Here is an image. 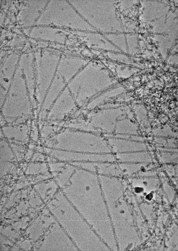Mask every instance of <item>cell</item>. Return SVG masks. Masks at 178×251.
Here are the masks:
<instances>
[{
  "label": "cell",
  "instance_id": "6",
  "mask_svg": "<svg viewBox=\"0 0 178 251\" xmlns=\"http://www.w3.org/2000/svg\"><path fill=\"white\" fill-rule=\"evenodd\" d=\"M45 157L43 155L39 153H36L32 159L33 162H43L45 160Z\"/></svg>",
  "mask_w": 178,
  "mask_h": 251
},
{
  "label": "cell",
  "instance_id": "1",
  "mask_svg": "<svg viewBox=\"0 0 178 251\" xmlns=\"http://www.w3.org/2000/svg\"><path fill=\"white\" fill-rule=\"evenodd\" d=\"M105 110L99 113L98 126L101 130L109 132L114 130L118 117V116H116V110Z\"/></svg>",
  "mask_w": 178,
  "mask_h": 251
},
{
  "label": "cell",
  "instance_id": "3",
  "mask_svg": "<svg viewBox=\"0 0 178 251\" xmlns=\"http://www.w3.org/2000/svg\"><path fill=\"white\" fill-rule=\"evenodd\" d=\"M34 188L39 194L47 195L57 193L60 189L56 181L53 179H48L37 184L34 185Z\"/></svg>",
  "mask_w": 178,
  "mask_h": 251
},
{
  "label": "cell",
  "instance_id": "4",
  "mask_svg": "<svg viewBox=\"0 0 178 251\" xmlns=\"http://www.w3.org/2000/svg\"><path fill=\"white\" fill-rule=\"evenodd\" d=\"M50 171L48 164L45 162H35L29 163L25 171L27 175L46 174Z\"/></svg>",
  "mask_w": 178,
  "mask_h": 251
},
{
  "label": "cell",
  "instance_id": "5",
  "mask_svg": "<svg viewBox=\"0 0 178 251\" xmlns=\"http://www.w3.org/2000/svg\"><path fill=\"white\" fill-rule=\"evenodd\" d=\"M13 154L9 147L5 148L0 147V160L3 161H10L13 158Z\"/></svg>",
  "mask_w": 178,
  "mask_h": 251
},
{
  "label": "cell",
  "instance_id": "2",
  "mask_svg": "<svg viewBox=\"0 0 178 251\" xmlns=\"http://www.w3.org/2000/svg\"><path fill=\"white\" fill-rule=\"evenodd\" d=\"M96 170V174L98 175L118 177L121 174L118 163L116 162L97 163Z\"/></svg>",
  "mask_w": 178,
  "mask_h": 251
}]
</instances>
